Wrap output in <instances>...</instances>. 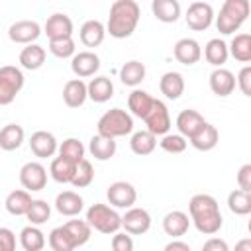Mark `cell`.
<instances>
[{"label":"cell","instance_id":"cell-4","mask_svg":"<svg viewBox=\"0 0 251 251\" xmlns=\"http://www.w3.org/2000/svg\"><path fill=\"white\" fill-rule=\"evenodd\" d=\"M96 129L100 135H106L112 139L124 137V135H129L133 131V118L129 112H126L122 108H112L100 116Z\"/></svg>","mask_w":251,"mask_h":251},{"label":"cell","instance_id":"cell-9","mask_svg":"<svg viewBox=\"0 0 251 251\" xmlns=\"http://www.w3.org/2000/svg\"><path fill=\"white\" fill-rule=\"evenodd\" d=\"M106 198L110 202L112 208H131L137 200V190L131 182L127 180H116L108 186L106 190Z\"/></svg>","mask_w":251,"mask_h":251},{"label":"cell","instance_id":"cell-10","mask_svg":"<svg viewBox=\"0 0 251 251\" xmlns=\"http://www.w3.org/2000/svg\"><path fill=\"white\" fill-rule=\"evenodd\" d=\"M122 227L129 235H143L151 227V216H149V212L145 208L131 206L122 216Z\"/></svg>","mask_w":251,"mask_h":251},{"label":"cell","instance_id":"cell-15","mask_svg":"<svg viewBox=\"0 0 251 251\" xmlns=\"http://www.w3.org/2000/svg\"><path fill=\"white\" fill-rule=\"evenodd\" d=\"M45 35L51 39H61V37H73V20L67 14H51L43 25Z\"/></svg>","mask_w":251,"mask_h":251},{"label":"cell","instance_id":"cell-16","mask_svg":"<svg viewBox=\"0 0 251 251\" xmlns=\"http://www.w3.org/2000/svg\"><path fill=\"white\" fill-rule=\"evenodd\" d=\"M173 53H175V59H176L178 63L190 67V65H194V63L200 61V57H202V47H200V43H198L196 39H192V37H182V39H178V41L175 43Z\"/></svg>","mask_w":251,"mask_h":251},{"label":"cell","instance_id":"cell-29","mask_svg":"<svg viewBox=\"0 0 251 251\" xmlns=\"http://www.w3.org/2000/svg\"><path fill=\"white\" fill-rule=\"evenodd\" d=\"M31 202H33L31 194L27 190L20 188V190H12L6 196L4 206H6V212L12 214V216H25L27 210H29V206H31Z\"/></svg>","mask_w":251,"mask_h":251},{"label":"cell","instance_id":"cell-24","mask_svg":"<svg viewBox=\"0 0 251 251\" xmlns=\"http://www.w3.org/2000/svg\"><path fill=\"white\" fill-rule=\"evenodd\" d=\"M159 90L169 100L180 98L182 92H184V76L180 73H176V71H167L159 78Z\"/></svg>","mask_w":251,"mask_h":251},{"label":"cell","instance_id":"cell-34","mask_svg":"<svg viewBox=\"0 0 251 251\" xmlns=\"http://www.w3.org/2000/svg\"><path fill=\"white\" fill-rule=\"evenodd\" d=\"M20 245L24 251H43L45 233L37 226H25L20 231Z\"/></svg>","mask_w":251,"mask_h":251},{"label":"cell","instance_id":"cell-42","mask_svg":"<svg viewBox=\"0 0 251 251\" xmlns=\"http://www.w3.org/2000/svg\"><path fill=\"white\" fill-rule=\"evenodd\" d=\"M92 180H94V167L88 159H82L75 169V176H73L71 184L75 188H86Z\"/></svg>","mask_w":251,"mask_h":251},{"label":"cell","instance_id":"cell-26","mask_svg":"<svg viewBox=\"0 0 251 251\" xmlns=\"http://www.w3.org/2000/svg\"><path fill=\"white\" fill-rule=\"evenodd\" d=\"M220 141V131L216 126L212 124H204L192 137H190V145L198 151H212Z\"/></svg>","mask_w":251,"mask_h":251},{"label":"cell","instance_id":"cell-30","mask_svg":"<svg viewBox=\"0 0 251 251\" xmlns=\"http://www.w3.org/2000/svg\"><path fill=\"white\" fill-rule=\"evenodd\" d=\"M227 57H229V51H227V43H226L224 39L212 37V39L204 45V59H206L212 67L220 69V67L227 61Z\"/></svg>","mask_w":251,"mask_h":251},{"label":"cell","instance_id":"cell-11","mask_svg":"<svg viewBox=\"0 0 251 251\" xmlns=\"http://www.w3.org/2000/svg\"><path fill=\"white\" fill-rule=\"evenodd\" d=\"M186 25L194 31H204L214 22V8L208 2H192L186 10Z\"/></svg>","mask_w":251,"mask_h":251},{"label":"cell","instance_id":"cell-45","mask_svg":"<svg viewBox=\"0 0 251 251\" xmlns=\"http://www.w3.org/2000/svg\"><path fill=\"white\" fill-rule=\"evenodd\" d=\"M159 145H161V149H163V151L176 155V153H182V151L186 149L188 141H186L182 135H178V133H167V135H163V137H161Z\"/></svg>","mask_w":251,"mask_h":251},{"label":"cell","instance_id":"cell-31","mask_svg":"<svg viewBox=\"0 0 251 251\" xmlns=\"http://www.w3.org/2000/svg\"><path fill=\"white\" fill-rule=\"evenodd\" d=\"M45 57H47L45 49H43L41 45H37V43H31V45H25V47L20 51V57H18V59H20V65H22L25 71H37V69L43 67Z\"/></svg>","mask_w":251,"mask_h":251},{"label":"cell","instance_id":"cell-41","mask_svg":"<svg viewBox=\"0 0 251 251\" xmlns=\"http://www.w3.org/2000/svg\"><path fill=\"white\" fill-rule=\"evenodd\" d=\"M49 247L51 251H75V243L69 235V231L65 229V226H59V227H53L51 233H49Z\"/></svg>","mask_w":251,"mask_h":251},{"label":"cell","instance_id":"cell-36","mask_svg":"<svg viewBox=\"0 0 251 251\" xmlns=\"http://www.w3.org/2000/svg\"><path fill=\"white\" fill-rule=\"evenodd\" d=\"M75 169L76 165L63 159V157H55L49 165V175L55 182H61V184H71L73 176H75Z\"/></svg>","mask_w":251,"mask_h":251},{"label":"cell","instance_id":"cell-18","mask_svg":"<svg viewBox=\"0 0 251 251\" xmlns=\"http://www.w3.org/2000/svg\"><path fill=\"white\" fill-rule=\"evenodd\" d=\"M176 129H178V135H182L184 139H190L204 124H206V120H204V116L198 112V110H192V108H188V110H182L178 116H176Z\"/></svg>","mask_w":251,"mask_h":251},{"label":"cell","instance_id":"cell-2","mask_svg":"<svg viewBox=\"0 0 251 251\" xmlns=\"http://www.w3.org/2000/svg\"><path fill=\"white\" fill-rule=\"evenodd\" d=\"M139 4L135 0H116L110 6V16L106 24V33H110L114 39H126L129 37L137 24H139Z\"/></svg>","mask_w":251,"mask_h":251},{"label":"cell","instance_id":"cell-12","mask_svg":"<svg viewBox=\"0 0 251 251\" xmlns=\"http://www.w3.org/2000/svg\"><path fill=\"white\" fill-rule=\"evenodd\" d=\"M41 35V25L35 20H18L8 27V37L14 43L31 45Z\"/></svg>","mask_w":251,"mask_h":251},{"label":"cell","instance_id":"cell-47","mask_svg":"<svg viewBox=\"0 0 251 251\" xmlns=\"http://www.w3.org/2000/svg\"><path fill=\"white\" fill-rule=\"evenodd\" d=\"M235 84L239 86V90H241L245 96H251V67H249V65H245V67L239 71V75H237V78H235Z\"/></svg>","mask_w":251,"mask_h":251},{"label":"cell","instance_id":"cell-7","mask_svg":"<svg viewBox=\"0 0 251 251\" xmlns=\"http://www.w3.org/2000/svg\"><path fill=\"white\" fill-rule=\"evenodd\" d=\"M143 122H145V129L149 131V133H153L155 137L157 135H167L169 133V129H171V114H169V108H167V104L163 102V100H157L155 98V102H153V108L149 110V114L143 118Z\"/></svg>","mask_w":251,"mask_h":251},{"label":"cell","instance_id":"cell-32","mask_svg":"<svg viewBox=\"0 0 251 251\" xmlns=\"http://www.w3.org/2000/svg\"><path fill=\"white\" fill-rule=\"evenodd\" d=\"M24 139H25V131L18 124H8L0 129V149H4V151L20 149Z\"/></svg>","mask_w":251,"mask_h":251},{"label":"cell","instance_id":"cell-40","mask_svg":"<svg viewBox=\"0 0 251 251\" xmlns=\"http://www.w3.org/2000/svg\"><path fill=\"white\" fill-rule=\"evenodd\" d=\"M57 151H59V157H63V159H67V161H71L75 165H78L84 159V145L76 137L63 139V143L59 145Z\"/></svg>","mask_w":251,"mask_h":251},{"label":"cell","instance_id":"cell-1","mask_svg":"<svg viewBox=\"0 0 251 251\" xmlns=\"http://www.w3.org/2000/svg\"><path fill=\"white\" fill-rule=\"evenodd\" d=\"M188 212H190V222L204 235H214L224 226L220 204L210 194H194L188 202Z\"/></svg>","mask_w":251,"mask_h":251},{"label":"cell","instance_id":"cell-6","mask_svg":"<svg viewBox=\"0 0 251 251\" xmlns=\"http://www.w3.org/2000/svg\"><path fill=\"white\" fill-rule=\"evenodd\" d=\"M25 76L22 69L16 65H4L0 67V106H8L16 100L20 90L24 88Z\"/></svg>","mask_w":251,"mask_h":251},{"label":"cell","instance_id":"cell-48","mask_svg":"<svg viewBox=\"0 0 251 251\" xmlns=\"http://www.w3.org/2000/svg\"><path fill=\"white\" fill-rule=\"evenodd\" d=\"M235 180H237L239 190H243V192H251V163H245V165L237 171Z\"/></svg>","mask_w":251,"mask_h":251},{"label":"cell","instance_id":"cell-13","mask_svg":"<svg viewBox=\"0 0 251 251\" xmlns=\"http://www.w3.org/2000/svg\"><path fill=\"white\" fill-rule=\"evenodd\" d=\"M98 69H100V57L90 49L78 51L71 59V71L76 75V78L94 76L98 73Z\"/></svg>","mask_w":251,"mask_h":251},{"label":"cell","instance_id":"cell-33","mask_svg":"<svg viewBox=\"0 0 251 251\" xmlns=\"http://www.w3.org/2000/svg\"><path fill=\"white\" fill-rule=\"evenodd\" d=\"M145 75H147L145 65H143L141 61H135V59L124 63L122 69H120V80H122L126 86H133V88L145 80Z\"/></svg>","mask_w":251,"mask_h":251},{"label":"cell","instance_id":"cell-46","mask_svg":"<svg viewBox=\"0 0 251 251\" xmlns=\"http://www.w3.org/2000/svg\"><path fill=\"white\" fill-rule=\"evenodd\" d=\"M112 251H133V237L126 231H116L112 235Z\"/></svg>","mask_w":251,"mask_h":251},{"label":"cell","instance_id":"cell-44","mask_svg":"<svg viewBox=\"0 0 251 251\" xmlns=\"http://www.w3.org/2000/svg\"><path fill=\"white\" fill-rule=\"evenodd\" d=\"M49 51L51 55H55L57 59H73V55L76 53V45L73 37H61V39H51L49 41Z\"/></svg>","mask_w":251,"mask_h":251},{"label":"cell","instance_id":"cell-28","mask_svg":"<svg viewBox=\"0 0 251 251\" xmlns=\"http://www.w3.org/2000/svg\"><path fill=\"white\" fill-rule=\"evenodd\" d=\"M151 12L159 22L175 24L180 18V4H178V0H153Z\"/></svg>","mask_w":251,"mask_h":251},{"label":"cell","instance_id":"cell-38","mask_svg":"<svg viewBox=\"0 0 251 251\" xmlns=\"http://www.w3.org/2000/svg\"><path fill=\"white\" fill-rule=\"evenodd\" d=\"M63 226H65V229L69 231V235H71L75 247L84 245V243L90 239V235H92V227L86 224V220H69V222H65Z\"/></svg>","mask_w":251,"mask_h":251},{"label":"cell","instance_id":"cell-50","mask_svg":"<svg viewBox=\"0 0 251 251\" xmlns=\"http://www.w3.org/2000/svg\"><path fill=\"white\" fill-rule=\"evenodd\" d=\"M202 251H231V249H229V245H227L226 239H222V237H210V239L204 241Z\"/></svg>","mask_w":251,"mask_h":251},{"label":"cell","instance_id":"cell-23","mask_svg":"<svg viewBox=\"0 0 251 251\" xmlns=\"http://www.w3.org/2000/svg\"><path fill=\"white\" fill-rule=\"evenodd\" d=\"M78 37L84 47H98L106 37V25L100 20H86L80 25Z\"/></svg>","mask_w":251,"mask_h":251},{"label":"cell","instance_id":"cell-19","mask_svg":"<svg viewBox=\"0 0 251 251\" xmlns=\"http://www.w3.org/2000/svg\"><path fill=\"white\" fill-rule=\"evenodd\" d=\"M84 208V200L78 192L75 190H63L57 194L55 198V210L61 214V216H69V218H75L82 212Z\"/></svg>","mask_w":251,"mask_h":251},{"label":"cell","instance_id":"cell-49","mask_svg":"<svg viewBox=\"0 0 251 251\" xmlns=\"http://www.w3.org/2000/svg\"><path fill=\"white\" fill-rule=\"evenodd\" d=\"M0 251H16V233L0 226Z\"/></svg>","mask_w":251,"mask_h":251},{"label":"cell","instance_id":"cell-5","mask_svg":"<svg viewBox=\"0 0 251 251\" xmlns=\"http://www.w3.org/2000/svg\"><path fill=\"white\" fill-rule=\"evenodd\" d=\"M86 224L104 235H114L122 227V216L108 204H92L86 210Z\"/></svg>","mask_w":251,"mask_h":251},{"label":"cell","instance_id":"cell-21","mask_svg":"<svg viewBox=\"0 0 251 251\" xmlns=\"http://www.w3.org/2000/svg\"><path fill=\"white\" fill-rule=\"evenodd\" d=\"M86 94H88V98H90L92 102L104 104V102H108V100L114 96V82H112L108 76H104V75L94 76V78H90V82L86 84Z\"/></svg>","mask_w":251,"mask_h":251},{"label":"cell","instance_id":"cell-52","mask_svg":"<svg viewBox=\"0 0 251 251\" xmlns=\"http://www.w3.org/2000/svg\"><path fill=\"white\" fill-rule=\"evenodd\" d=\"M233 251H251V237H243L235 243Z\"/></svg>","mask_w":251,"mask_h":251},{"label":"cell","instance_id":"cell-25","mask_svg":"<svg viewBox=\"0 0 251 251\" xmlns=\"http://www.w3.org/2000/svg\"><path fill=\"white\" fill-rule=\"evenodd\" d=\"M153 102H155V98L149 92H145L141 88H133L127 96V108L131 112V118L135 116V118L143 120L149 114V110L153 108Z\"/></svg>","mask_w":251,"mask_h":251},{"label":"cell","instance_id":"cell-8","mask_svg":"<svg viewBox=\"0 0 251 251\" xmlns=\"http://www.w3.org/2000/svg\"><path fill=\"white\" fill-rule=\"evenodd\" d=\"M20 182H22L24 190H27L29 194L39 192L47 184V169L39 161H27L20 169Z\"/></svg>","mask_w":251,"mask_h":251},{"label":"cell","instance_id":"cell-27","mask_svg":"<svg viewBox=\"0 0 251 251\" xmlns=\"http://www.w3.org/2000/svg\"><path fill=\"white\" fill-rule=\"evenodd\" d=\"M88 151H90V155L96 161H108V159H112L116 155L118 145H116V141L112 137H106V135L96 133L88 141Z\"/></svg>","mask_w":251,"mask_h":251},{"label":"cell","instance_id":"cell-22","mask_svg":"<svg viewBox=\"0 0 251 251\" xmlns=\"http://www.w3.org/2000/svg\"><path fill=\"white\" fill-rule=\"evenodd\" d=\"M86 82L82 78H71L63 86V102L69 108H80L86 102Z\"/></svg>","mask_w":251,"mask_h":251},{"label":"cell","instance_id":"cell-17","mask_svg":"<svg viewBox=\"0 0 251 251\" xmlns=\"http://www.w3.org/2000/svg\"><path fill=\"white\" fill-rule=\"evenodd\" d=\"M210 90L216 94V96H220V98H226V96H229L231 92H233V88H235V75L229 71V69H224V67H220V69H214L212 73H210Z\"/></svg>","mask_w":251,"mask_h":251},{"label":"cell","instance_id":"cell-14","mask_svg":"<svg viewBox=\"0 0 251 251\" xmlns=\"http://www.w3.org/2000/svg\"><path fill=\"white\" fill-rule=\"evenodd\" d=\"M29 149L35 157L39 159H47V157H53L59 149V143L55 139V135L51 131H45V129H39V131H33L31 137H29Z\"/></svg>","mask_w":251,"mask_h":251},{"label":"cell","instance_id":"cell-3","mask_svg":"<svg viewBox=\"0 0 251 251\" xmlns=\"http://www.w3.org/2000/svg\"><path fill=\"white\" fill-rule=\"evenodd\" d=\"M249 10H251L249 0H226L220 8V14L214 16L218 31L224 35L235 33L243 25V22L247 20Z\"/></svg>","mask_w":251,"mask_h":251},{"label":"cell","instance_id":"cell-20","mask_svg":"<svg viewBox=\"0 0 251 251\" xmlns=\"http://www.w3.org/2000/svg\"><path fill=\"white\" fill-rule=\"evenodd\" d=\"M188 226H190V218L182 210H173L163 218V231L173 239L182 237L188 231Z\"/></svg>","mask_w":251,"mask_h":251},{"label":"cell","instance_id":"cell-39","mask_svg":"<svg viewBox=\"0 0 251 251\" xmlns=\"http://www.w3.org/2000/svg\"><path fill=\"white\" fill-rule=\"evenodd\" d=\"M227 208L235 216H247L251 212V192L243 190H231L227 194Z\"/></svg>","mask_w":251,"mask_h":251},{"label":"cell","instance_id":"cell-35","mask_svg":"<svg viewBox=\"0 0 251 251\" xmlns=\"http://www.w3.org/2000/svg\"><path fill=\"white\" fill-rule=\"evenodd\" d=\"M129 147L135 155L143 157V155H151L157 147V137L153 133H149L147 129H139L135 133H131V139H129Z\"/></svg>","mask_w":251,"mask_h":251},{"label":"cell","instance_id":"cell-51","mask_svg":"<svg viewBox=\"0 0 251 251\" xmlns=\"http://www.w3.org/2000/svg\"><path fill=\"white\" fill-rule=\"evenodd\" d=\"M163 251H192V249H190L188 243H184V241H180V239H173V241H169V243L163 247Z\"/></svg>","mask_w":251,"mask_h":251},{"label":"cell","instance_id":"cell-37","mask_svg":"<svg viewBox=\"0 0 251 251\" xmlns=\"http://www.w3.org/2000/svg\"><path fill=\"white\" fill-rule=\"evenodd\" d=\"M227 51L235 61L249 63L251 61V35L249 33H235V37L227 45Z\"/></svg>","mask_w":251,"mask_h":251},{"label":"cell","instance_id":"cell-43","mask_svg":"<svg viewBox=\"0 0 251 251\" xmlns=\"http://www.w3.org/2000/svg\"><path fill=\"white\" fill-rule=\"evenodd\" d=\"M49 216H51V206L45 200H33L25 214V218L29 220V226H37V227L41 224H45L49 220Z\"/></svg>","mask_w":251,"mask_h":251}]
</instances>
